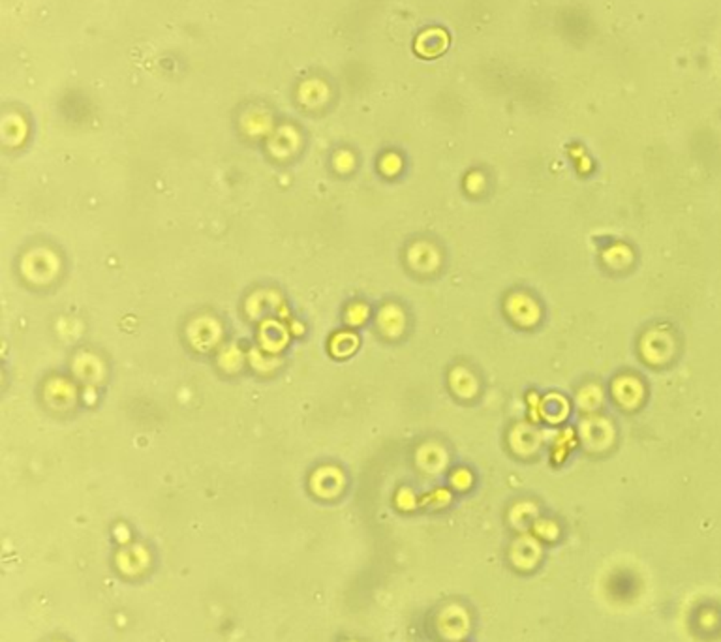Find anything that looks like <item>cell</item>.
<instances>
[{"mask_svg": "<svg viewBox=\"0 0 721 642\" xmlns=\"http://www.w3.org/2000/svg\"><path fill=\"white\" fill-rule=\"evenodd\" d=\"M240 361H242V355L235 346H229L228 350H224V353L220 355V364L226 370H237Z\"/></svg>", "mask_w": 721, "mask_h": 642, "instance_id": "9a60e30c", "label": "cell"}, {"mask_svg": "<svg viewBox=\"0 0 721 642\" xmlns=\"http://www.w3.org/2000/svg\"><path fill=\"white\" fill-rule=\"evenodd\" d=\"M368 316H371L368 306L361 305V303L351 305L350 308H348V312H346V319H348V323L350 325H363L364 321L368 319Z\"/></svg>", "mask_w": 721, "mask_h": 642, "instance_id": "5bb4252c", "label": "cell"}, {"mask_svg": "<svg viewBox=\"0 0 721 642\" xmlns=\"http://www.w3.org/2000/svg\"><path fill=\"white\" fill-rule=\"evenodd\" d=\"M577 402L580 408L590 411V409H596L599 404L603 402V393H601V389L596 387V385H586V387H582V389L578 391Z\"/></svg>", "mask_w": 721, "mask_h": 642, "instance_id": "7c38bea8", "label": "cell"}, {"mask_svg": "<svg viewBox=\"0 0 721 642\" xmlns=\"http://www.w3.org/2000/svg\"><path fill=\"white\" fill-rule=\"evenodd\" d=\"M260 337L263 350L269 351V353H278L287 344L286 329L276 323V321H265V323L261 325Z\"/></svg>", "mask_w": 721, "mask_h": 642, "instance_id": "5b68a950", "label": "cell"}, {"mask_svg": "<svg viewBox=\"0 0 721 642\" xmlns=\"http://www.w3.org/2000/svg\"><path fill=\"white\" fill-rule=\"evenodd\" d=\"M631 260H633V253L630 252V248L625 247V244H614V247L605 252V261L611 267H616V269L630 265Z\"/></svg>", "mask_w": 721, "mask_h": 642, "instance_id": "4fadbf2b", "label": "cell"}, {"mask_svg": "<svg viewBox=\"0 0 721 642\" xmlns=\"http://www.w3.org/2000/svg\"><path fill=\"white\" fill-rule=\"evenodd\" d=\"M507 314L515 319V323L532 327L540 319V306L532 297L524 293H515L507 298Z\"/></svg>", "mask_w": 721, "mask_h": 642, "instance_id": "7a4b0ae2", "label": "cell"}, {"mask_svg": "<svg viewBox=\"0 0 721 642\" xmlns=\"http://www.w3.org/2000/svg\"><path fill=\"white\" fill-rule=\"evenodd\" d=\"M250 359H252L253 368H260V370L274 368L273 364L278 363V361H273V359H271V353H267V355H263V351H261V350H252V351H250Z\"/></svg>", "mask_w": 721, "mask_h": 642, "instance_id": "2e32d148", "label": "cell"}, {"mask_svg": "<svg viewBox=\"0 0 721 642\" xmlns=\"http://www.w3.org/2000/svg\"><path fill=\"white\" fill-rule=\"evenodd\" d=\"M408 260L409 265L413 267L416 271H422V273L434 271L436 267L440 265L438 250H436L432 244H427V242H417V244H413L411 250L408 252Z\"/></svg>", "mask_w": 721, "mask_h": 642, "instance_id": "277c9868", "label": "cell"}, {"mask_svg": "<svg viewBox=\"0 0 721 642\" xmlns=\"http://www.w3.org/2000/svg\"><path fill=\"white\" fill-rule=\"evenodd\" d=\"M541 416L549 422L564 421L567 416V402L560 395H549L541 402Z\"/></svg>", "mask_w": 721, "mask_h": 642, "instance_id": "9c48e42d", "label": "cell"}, {"mask_svg": "<svg viewBox=\"0 0 721 642\" xmlns=\"http://www.w3.org/2000/svg\"><path fill=\"white\" fill-rule=\"evenodd\" d=\"M449 383H451V387H453L456 395L462 396V398H472L475 395V391H477V382H475L474 374L468 368H462V366L451 372Z\"/></svg>", "mask_w": 721, "mask_h": 642, "instance_id": "52a82bcc", "label": "cell"}, {"mask_svg": "<svg viewBox=\"0 0 721 642\" xmlns=\"http://www.w3.org/2000/svg\"><path fill=\"white\" fill-rule=\"evenodd\" d=\"M357 337L353 332H338L331 342V351L335 357L351 355L357 348Z\"/></svg>", "mask_w": 721, "mask_h": 642, "instance_id": "8fae6325", "label": "cell"}, {"mask_svg": "<svg viewBox=\"0 0 721 642\" xmlns=\"http://www.w3.org/2000/svg\"><path fill=\"white\" fill-rule=\"evenodd\" d=\"M509 440H511V445H513L517 453H530V451L537 447V436H535V432H533L532 428L522 427V425L515 428L511 436H509Z\"/></svg>", "mask_w": 721, "mask_h": 642, "instance_id": "30bf717a", "label": "cell"}, {"mask_svg": "<svg viewBox=\"0 0 721 642\" xmlns=\"http://www.w3.org/2000/svg\"><path fill=\"white\" fill-rule=\"evenodd\" d=\"M215 319H197L195 323H192V329H195V337H190L192 344L197 346V348H208V346H215L216 340H218V331L211 332V327H215Z\"/></svg>", "mask_w": 721, "mask_h": 642, "instance_id": "ba28073f", "label": "cell"}, {"mask_svg": "<svg viewBox=\"0 0 721 642\" xmlns=\"http://www.w3.org/2000/svg\"><path fill=\"white\" fill-rule=\"evenodd\" d=\"M292 331L295 332V335H301V332H303V325L297 323V321H293V323H292Z\"/></svg>", "mask_w": 721, "mask_h": 642, "instance_id": "ac0fdd59", "label": "cell"}, {"mask_svg": "<svg viewBox=\"0 0 721 642\" xmlns=\"http://www.w3.org/2000/svg\"><path fill=\"white\" fill-rule=\"evenodd\" d=\"M377 325L380 329L387 335L389 338H397L400 332L404 331V314L400 308H397L395 305L385 306L384 310L380 312V318H377Z\"/></svg>", "mask_w": 721, "mask_h": 642, "instance_id": "8992f818", "label": "cell"}, {"mask_svg": "<svg viewBox=\"0 0 721 642\" xmlns=\"http://www.w3.org/2000/svg\"><path fill=\"white\" fill-rule=\"evenodd\" d=\"M612 395L624 408H637L643 402V383L635 376H620L612 383Z\"/></svg>", "mask_w": 721, "mask_h": 642, "instance_id": "3957f363", "label": "cell"}, {"mask_svg": "<svg viewBox=\"0 0 721 642\" xmlns=\"http://www.w3.org/2000/svg\"><path fill=\"white\" fill-rule=\"evenodd\" d=\"M94 400H96V391L92 389V387H87V389H84V402L92 404Z\"/></svg>", "mask_w": 721, "mask_h": 642, "instance_id": "e0dca14e", "label": "cell"}, {"mask_svg": "<svg viewBox=\"0 0 721 642\" xmlns=\"http://www.w3.org/2000/svg\"><path fill=\"white\" fill-rule=\"evenodd\" d=\"M582 432V440L590 449H607L612 443L614 438V430L612 425L603 417H590L582 422L580 427Z\"/></svg>", "mask_w": 721, "mask_h": 642, "instance_id": "6da1fadb", "label": "cell"}]
</instances>
